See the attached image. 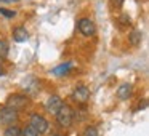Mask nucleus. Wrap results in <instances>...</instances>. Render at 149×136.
I'll use <instances>...</instances> for the list:
<instances>
[{"label":"nucleus","mask_w":149,"mask_h":136,"mask_svg":"<svg viewBox=\"0 0 149 136\" xmlns=\"http://www.w3.org/2000/svg\"><path fill=\"white\" fill-rule=\"evenodd\" d=\"M55 115H56V123H58L59 126H63V128L71 126L72 120H74V112H72V109L69 106H66V104H63V106L59 107V110Z\"/></svg>","instance_id":"f257e3e1"},{"label":"nucleus","mask_w":149,"mask_h":136,"mask_svg":"<svg viewBox=\"0 0 149 136\" xmlns=\"http://www.w3.org/2000/svg\"><path fill=\"white\" fill-rule=\"evenodd\" d=\"M29 104V98L26 96V94H11L10 98L7 99V107H10V109L13 110H19V109H24V107Z\"/></svg>","instance_id":"f03ea898"},{"label":"nucleus","mask_w":149,"mask_h":136,"mask_svg":"<svg viewBox=\"0 0 149 136\" xmlns=\"http://www.w3.org/2000/svg\"><path fill=\"white\" fill-rule=\"evenodd\" d=\"M90 98V88L87 85H77L72 91V99L79 104H85Z\"/></svg>","instance_id":"7ed1b4c3"},{"label":"nucleus","mask_w":149,"mask_h":136,"mask_svg":"<svg viewBox=\"0 0 149 136\" xmlns=\"http://www.w3.org/2000/svg\"><path fill=\"white\" fill-rule=\"evenodd\" d=\"M31 126H32L39 135H43V133L48 131L50 125L42 115H39V114H32V115H31Z\"/></svg>","instance_id":"20e7f679"},{"label":"nucleus","mask_w":149,"mask_h":136,"mask_svg":"<svg viewBox=\"0 0 149 136\" xmlns=\"http://www.w3.org/2000/svg\"><path fill=\"white\" fill-rule=\"evenodd\" d=\"M18 120V112L10 107H2L0 109V125H8L10 126L11 123H15Z\"/></svg>","instance_id":"39448f33"},{"label":"nucleus","mask_w":149,"mask_h":136,"mask_svg":"<svg viewBox=\"0 0 149 136\" xmlns=\"http://www.w3.org/2000/svg\"><path fill=\"white\" fill-rule=\"evenodd\" d=\"M77 27H79V31H80V34L85 35V37H91V35H95V32H96L95 23L91 19H88V18H82V19L79 21Z\"/></svg>","instance_id":"423d86ee"},{"label":"nucleus","mask_w":149,"mask_h":136,"mask_svg":"<svg viewBox=\"0 0 149 136\" xmlns=\"http://www.w3.org/2000/svg\"><path fill=\"white\" fill-rule=\"evenodd\" d=\"M63 99L59 96H56V94H53V96H50L48 99H47V103H45V109H47V112H50V114H53L55 115L56 112L59 110V107L63 106Z\"/></svg>","instance_id":"0eeeda50"},{"label":"nucleus","mask_w":149,"mask_h":136,"mask_svg":"<svg viewBox=\"0 0 149 136\" xmlns=\"http://www.w3.org/2000/svg\"><path fill=\"white\" fill-rule=\"evenodd\" d=\"M132 93H133V87L130 83H122L119 88H117V98L122 99V101L128 99V98L132 96Z\"/></svg>","instance_id":"6e6552de"},{"label":"nucleus","mask_w":149,"mask_h":136,"mask_svg":"<svg viewBox=\"0 0 149 136\" xmlns=\"http://www.w3.org/2000/svg\"><path fill=\"white\" fill-rule=\"evenodd\" d=\"M13 39H15V42H18V43H23V42H26V40L29 39V32L26 31V27H23V26H18L16 29L13 31Z\"/></svg>","instance_id":"1a4fd4ad"},{"label":"nucleus","mask_w":149,"mask_h":136,"mask_svg":"<svg viewBox=\"0 0 149 136\" xmlns=\"http://www.w3.org/2000/svg\"><path fill=\"white\" fill-rule=\"evenodd\" d=\"M71 67H72L71 62H64V64H59L58 67H55L52 72L55 75H64V74H68V72L71 71Z\"/></svg>","instance_id":"9d476101"},{"label":"nucleus","mask_w":149,"mask_h":136,"mask_svg":"<svg viewBox=\"0 0 149 136\" xmlns=\"http://www.w3.org/2000/svg\"><path fill=\"white\" fill-rule=\"evenodd\" d=\"M141 39H143L141 31H133V32L130 34V43H132V45H139V43H141Z\"/></svg>","instance_id":"9b49d317"},{"label":"nucleus","mask_w":149,"mask_h":136,"mask_svg":"<svg viewBox=\"0 0 149 136\" xmlns=\"http://www.w3.org/2000/svg\"><path fill=\"white\" fill-rule=\"evenodd\" d=\"M3 136H21V128L16 125H10L7 130H5Z\"/></svg>","instance_id":"f8f14e48"},{"label":"nucleus","mask_w":149,"mask_h":136,"mask_svg":"<svg viewBox=\"0 0 149 136\" xmlns=\"http://www.w3.org/2000/svg\"><path fill=\"white\" fill-rule=\"evenodd\" d=\"M7 53H8V45L5 40H0V61H3L7 58Z\"/></svg>","instance_id":"ddd939ff"},{"label":"nucleus","mask_w":149,"mask_h":136,"mask_svg":"<svg viewBox=\"0 0 149 136\" xmlns=\"http://www.w3.org/2000/svg\"><path fill=\"white\" fill-rule=\"evenodd\" d=\"M21 135H23V136H39V133H37L31 125H27L24 130H21Z\"/></svg>","instance_id":"4468645a"},{"label":"nucleus","mask_w":149,"mask_h":136,"mask_svg":"<svg viewBox=\"0 0 149 136\" xmlns=\"http://www.w3.org/2000/svg\"><path fill=\"white\" fill-rule=\"evenodd\" d=\"M82 136H100V135H98V130L95 126H87L84 130V135Z\"/></svg>","instance_id":"2eb2a0df"},{"label":"nucleus","mask_w":149,"mask_h":136,"mask_svg":"<svg viewBox=\"0 0 149 136\" xmlns=\"http://www.w3.org/2000/svg\"><path fill=\"white\" fill-rule=\"evenodd\" d=\"M0 15H2V16H5V18H15V16H16V11L7 10V8H2V7H0Z\"/></svg>","instance_id":"dca6fc26"},{"label":"nucleus","mask_w":149,"mask_h":136,"mask_svg":"<svg viewBox=\"0 0 149 136\" xmlns=\"http://www.w3.org/2000/svg\"><path fill=\"white\" fill-rule=\"evenodd\" d=\"M120 24H130V16L128 15H122V16H120Z\"/></svg>","instance_id":"f3484780"},{"label":"nucleus","mask_w":149,"mask_h":136,"mask_svg":"<svg viewBox=\"0 0 149 136\" xmlns=\"http://www.w3.org/2000/svg\"><path fill=\"white\" fill-rule=\"evenodd\" d=\"M123 2H125V0H111L112 7H116V8H120V7L123 5Z\"/></svg>","instance_id":"a211bd4d"},{"label":"nucleus","mask_w":149,"mask_h":136,"mask_svg":"<svg viewBox=\"0 0 149 136\" xmlns=\"http://www.w3.org/2000/svg\"><path fill=\"white\" fill-rule=\"evenodd\" d=\"M0 2H3V3H11V2H16V0H0Z\"/></svg>","instance_id":"6ab92c4d"},{"label":"nucleus","mask_w":149,"mask_h":136,"mask_svg":"<svg viewBox=\"0 0 149 136\" xmlns=\"http://www.w3.org/2000/svg\"><path fill=\"white\" fill-rule=\"evenodd\" d=\"M3 74V69H2V64H0V75Z\"/></svg>","instance_id":"aec40b11"},{"label":"nucleus","mask_w":149,"mask_h":136,"mask_svg":"<svg viewBox=\"0 0 149 136\" xmlns=\"http://www.w3.org/2000/svg\"><path fill=\"white\" fill-rule=\"evenodd\" d=\"M55 136H63V135H55Z\"/></svg>","instance_id":"412c9836"}]
</instances>
